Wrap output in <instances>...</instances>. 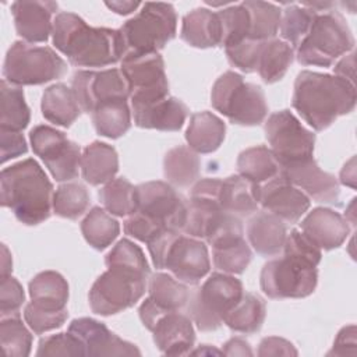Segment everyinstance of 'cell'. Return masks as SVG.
Listing matches in <instances>:
<instances>
[{
    "mask_svg": "<svg viewBox=\"0 0 357 357\" xmlns=\"http://www.w3.org/2000/svg\"><path fill=\"white\" fill-rule=\"evenodd\" d=\"M356 85L344 78L315 71H301L294 81L291 105L314 130L328 128L337 117L353 112Z\"/></svg>",
    "mask_w": 357,
    "mask_h": 357,
    "instance_id": "cell-1",
    "label": "cell"
},
{
    "mask_svg": "<svg viewBox=\"0 0 357 357\" xmlns=\"http://www.w3.org/2000/svg\"><path fill=\"white\" fill-rule=\"evenodd\" d=\"M53 45L75 67H105L121 61L119 29L89 26L74 13H59L53 20Z\"/></svg>",
    "mask_w": 357,
    "mask_h": 357,
    "instance_id": "cell-2",
    "label": "cell"
},
{
    "mask_svg": "<svg viewBox=\"0 0 357 357\" xmlns=\"http://www.w3.org/2000/svg\"><path fill=\"white\" fill-rule=\"evenodd\" d=\"M1 205L10 208L15 218L35 226L49 219L53 209V185L39 163L24 159L0 173Z\"/></svg>",
    "mask_w": 357,
    "mask_h": 357,
    "instance_id": "cell-3",
    "label": "cell"
},
{
    "mask_svg": "<svg viewBox=\"0 0 357 357\" xmlns=\"http://www.w3.org/2000/svg\"><path fill=\"white\" fill-rule=\"evenodd\" d=\"M176 29L177 14L172 4L144 3L141 11L119 29L123 57L158 53L176 36Z\"/></svg>",
    "mask_w": 357,
    "mask_h": 357,
    "instance_id": "cell-4",
    "label": "cell"
},
{
    "mask_svg": "<svg viewBox=\"0 0 357 357\" xmlns=\"http://www.w3.org/2000/svg\"><path fill=\"white\" fill-rule=\"evenodd\" d=\"M353 47L354 38L343 15L335 10L317 11L308 33L296 47V56L303 66L331 67Z\"/></svg>",
    "mask_w": 357,
    "mask_h": 357,
    "instance_id": "cell-5",
    "label": "cell"
},
{
    "mask_svg": "<svg viewBox=\"0 0 357 357\" xmlns=\"http://www.w3.org/2000/svg\"><path fill=\"white\" fill-rule=\"evenodd\" d=\"M211 103L230 123L238 126L261 124L268 114L262 88L252 82H245L234 71H226L215 81L211 91Z\"/></svg>",
    "mask_w": 357,
    "mask_h": 357,
    "instance_id": "cell-6",
    "label": "cell"
},
{
    "mask_svg": "<svg viewBox=\"0 0 357 357\" xmlns=\"http://www.w3.org/2000/svg\"><path fill=\"white\" fill-rule=\"evenodd\" d=\"M244 290L243 283L233 275L215 272L204 284L190 293L187 303L188 317L202 332L220 328L226 314L237 304Z\"/></svg>",
    "mask_w": 357,
    "mask_h": 357,
    "instance_id": "cell-7",
    "label": "cell"
},
{
    "mask_svg": "<svg viewBox=\"0 0 357 357\" xmlns=\"http://www.w3.org/2000/svg\"><path fill=\"white\" fill-rule=\"evenodd\" d=\"M66 61L47 46H33L17 40L7 50L3 77L13 85H42L63 77Z\"/></svg>",
    "mask_w": 357,
    "mask_h": 357,
    "instance_id": "cell-8",
    "label": "cell"
},
{
    "mask_svg": "<svg viewBox=\"0 0 357 357\" xmlns=\"http://www.w3.org/2000/svg\"><path fill=\"white\" fill-rule=\"evenodd\" d=\"M317 283V266L290 255L268 261L259 275L261 290L275 300L304 298L314 293Z\"/></svg>",
    "mask_w": 357,
    "mask_h": 357,
    "instance_id": "cell-9",
    "label": "cell"
},
{
    "mask_svg": "<svg viewBox=\"0 0 357 357\" xmlns=\"http://www.w3.org/2000/svg\"><path fill=\"white\" fill-rule=\"evenodd\" d=\"M264 130L269 149L280 166L312 158L315 134L307 130L290 110L272 113Z\"/></svg>",
    "mask_w": 357,
    "mask_h": 357,
    "instance_id": "cell-10",
    "label": "cell"
},
{
    "mask_svg": "<svg viewBox=\"0 0 357 357\" xmlns=\"http://www.w3.org/2000/svg\"><path fill=\"white\" fill-rule=\"evenodd\" d=\"M146 280L144 276L107 268L89 290L92 312L107 317L132 307L144 296Z\"/></svg>",
    "mask_w": 357,
    "mask_h": 357,
    "instance_id": "cell-11",
    "label": "cell"
},
{
    "mask_svg": "<svg viewBox=\"0 0 357 357\" xmlns=\"http://www.w3.org/2000/svg\"><path fill=\"white\" fill-rule=\"evenodd\" d=\"M33 153L39 156L56 181H70L78 176L81 149L63 131L36 126L29 132Z\"/></svg>",
    "mask_w": 357,
    "mask_h": 357,
    "instance_id": "cell-12",
    "label": "cell"
},
{
    "mask_svg": "<svg viewBox=\"0 0 357 357\" xmlns=\"http://www.w3.org/2000/svg\"><path fill=\"white\" fill-rule=\"evenodd\" d=\"M121 73L130 86L131 105L169 96L165 61L159 53L132 54L121 59Z\"/></svg>",
    "mask_w": 357,
    "mask_h": 357,
    "instance_id": "cell-13",
    "label": "cell"
},
{
    "mask_svg": "<svg viewBox=\"0 0 357 357\" xmlns=\"http://www.w3.org/2000/svg\"><path fill=\"white\" fill-rule=\"evenodd\" d=\"M74 96L85 113H92L99 105L130 98L128 82L119 68L103 71H75L71 82Z\"/></svg>",
    "mask_w": 357,
    "mask_h": 357,
    "instance_id": "cell-14",
    "label": "cell"
},
{
    "mask_svg": "<svg viewBox=\"0 0 357 357\" xmlns=\"http://www.w3.org/2000/svg\"><path fill=\"white\" fill-rule=\"evenodd\" d=\"M137 211L170 230L183 231L188 202L169 183L146 181L135 185Z\"/></svg>",
    "mask_w": 357,
    "mask_h": 357,
    "instance_id": "cell-15",
    "label": "cell"
},
{
    "mask_svg": "<svg viewBox=\"0 0 357 357\" xmlns=\"http://www.w3.org/2000/svg\"><path fill=\"white\" fill-rule=\"evenodd\" d=\"M156 269H167L185 284H198L211 269L206 244L201 238L176 233Z\"/></svg>",
    "mask_w": 357,
    "mask_h": 357,
    "instance_id": "cell-16",
    "label": "cell"
},
{
    "mask_svg": "<svg viewBox=\"0 0 357 357\" xmlns=\"http://www.w3.org/2000/svg\"><path fill=\"white\" fill-rule=\"evenodd\" d=\"M282 174L308 198L322 204H336L340 188L336 177L324 172L314 158L280 166Z\"/></svg>",
    "mask_w": 357,
    "mask_h": 357,
    "instance_id": "cell-17",
    "label": "cell"
},
{
    "mask_svg": "<svg viewBox=\"0 0 357 357\" xmlns=\"http://www.w3.org/2000/svg\"><path fill=\"white\" fill-rule=\"evenodd\" d=\"M259 205L264 211L276 215L284 223H297L310 208V198L294 187L282 172L265 181L259 191Z\"/></svg>",
    "mask_w": 357,
    "mask_h": 357,
    "instance_id": "cell-18",
    "label": "cell"
},
{
    "mask_svg": "<svg viewBox=\"0 0 357 357\" xmlns=\"http://www.w3.org/2000/svg\"><path fill=\"white\" fill-rule=\"evenodd\" d=\"M68 332L82 344L85 356H139L135 344L123 340L105 324L92 318L73 319Z\"/></svg>",
    "mask_w": 357,
    "mask_h": 357,
    "instance_id": "cell-19",
    "label": "cell"
},
{
    "mask_svg": "<svg viewBox=\"0 0 357 357\" xmlns=\"http://www.w3.org/2000/svg\"><path fill=\"white\" fill-rule=\"evenodd\" d=\"M54 1H14L11 13L17 33L29 43H42L53 31L52 15L57 11Z\"/></svg>",
    "mask_w": 357,
    "mask_h": 357,
    "instance_id": "cell-20",
    "label": "cell"
},
{
    "mask_svg": "<svg viewBox=\"0 0 357 357\" xmlns=\"http://www.w3.org/2000/svg\"><path fill=\"white\" fill-rule=\"evenodd\" d=\"M301 233L319 250L340 247L350 233L349 222L333 209L318 206L300 223Z\"/></svg>",
    "mask_w": 357,
    "mask_h": 357,
    "instance_id": "cell-21",
    "label": "cell"
},
{
    "mask_svg": "<svg viewBox=\"0 0 357 357\" xmlns=\"http://www.w3.org/2000/svg\"><path fill=\"white\" fill-rule=\"evenodd\" d=\"M131 107L137 127L159 131H178L188 114V107L173 96L131 105Z\"/></svg>",
    "mask_w": 357,
    "mask_h": 357,
    "instance_id": "cell-22",
    "label": "cell"
},
{
    "mask_svg": "<svg viewBox=\"0 0 357 357\" xmlns=\"http://www.w3.org/2000/svg\"><path fill=\"white\" fill-rule=\"evenodd\" d=\"M152 333L156 347L166 356L190 354L195 342L191 318L180 311L165 314L156 322Z\"/></svg>",
    "mask_w": 357,
    "mask_h": 357,
    "instance_id": "cell-23",
    "label": "cell"
},
{
    "mask_svg": "<svg viewBox=\"0 0 357 357\" xmlns=\"http://www.w3.org/2000/svg\"><path fill=\"white\" fill-rule=\"evenodd\" d=\"M287 236L286 223L266 211H257L247 223V237L251 247L262 257L278 255Z\"/></svg>",
    "mask_w": 357,
    "mask_h": 357,
    "instance_id": "cell-24",
    "label": "cell"
},
{
    "mask_svg": "<svg viewBox=\"0 0 357 357\" xmlns=\"http://www.w3.org/2000/svg\"><path fill=\"white\" fill-rule=\"evenodd\" d=\"M261 184L254 183L240 174L229 176L222 180L220 208L238 218L250 216L257 212L259 205Z\"/></svg>",
    "mask_w": 357,
    "mask_h": 357,
    "instance_id": "cell-25",
    "label": "cell"
},
{
    "mask_svg": "<svg viewBox=\"0 0 357 357\" xmlns=\"http://www.w3.org/2000/svg\"><path fill=\"white\" fill-rule=\"evenodd\" d=\"M180 38L192 47L220 46V22L218 14L208 8H195L184 15Z\"/></svg>",
    "mask_w": 357,
    "mask_h": 357,
    "instance_id": "cell-26",
    "label": "cell"
},
{
    "mask_svg": "<svg viewBox=\"0 0 357 357\" xmlns=\"http://www.w3.org/2000/svg\"><path fill=\"white\" fill-rule=\"evenodd\" d=\"M119 172V156L112 145L93 141L81 155V173L91 185L106 184Z\"/></svg>",
    "mask_w": 357,
    "mask_h": 357,
    "instance_id": "cell-27",
    "label": "cell"
},
{
    "mask_svg": "<svg viewBox=\"0 0 357 357\" xmlns=\"http://www.w3.org/2000/svg\"><path fill=\"white\" fill-rule=\"evenodd\" d=\"M226 126L222 119L211 112L195 113L185 131L188 146L197 153H212L223 142Z\"/></svg>",
    "mask_w": 357,
    "mask_h": 357,
    "instance_id": "cell-28",
    "label": "cell"
},
{
    "mask_svg": "<svg viewBox=\"0 0 357 357\" xmlns=\"http://www.w3.org/2000/svg\"><path fill=\"white\" fill-rule=\"evenodd\" d=\"M40 109L47 121L60 127H70L82 112L73 89L64 84H54L45 89Z\"/></svg>",
    "mask_w": 357,
    "mask_h": 357,
    "instance_id": "cell-29",
    "label": "cell"
},
{
    "mask_svg": "<svg viewBox=\"0 0 357 357\" xmlns=\"http://www.w3.org/2000/svg\"><path fill=\"white\" fill-rule=\"evenodd\" d=\"M31 303L45 310H64L68 300V283L54 271H43L33 276L28 286Z\"/></svg>",
    "mask_w": 357,
    "mask_h": 357,
    "instance_id": "cell-30",
    "label": "cell"
},
{
    "mask_svg": "<svg viewBox=\"0 0 357 357\" xmlns=\"http://www.w3.org/2000/svg\"><path fill=\"white\" fill-rule=\"evenodd\" d=\"M201 160L190 146L172 148L163 159V174L170 185L184 188L199 177Z\"/></svg>",
    "mask_w": 357,
    "mask_h": 357,
    "instance_id": "cell-31",
    "label": "cell"
},
{
    "mask_svg": "<svg viewBox=\"0 0 357 357\" xmlns=\"http://www.w3.org/2000/svg\"><path fill=\"white\" fill-rule=\"evenodd\" d=\"M265 315V301L257 294L243 293L237 304L226 314L223 324L233 332L251 335L262 328Z\"/></svg>",
    "mask_w": 357,
    "mask_h": 357,
    "instance_id": "cell-32",
    "label": "cell"
},
{
    "mask_svg": "<svg viewBox=\"0 0 357 357\" xmlns=\"http://www.w3.org/2000/svg\"><path fill=\"white\" fill-rule=\"evenodd\" d=\"M294 59V49L284 40L273 38L261 45L257 71L264 82L273 84L282 79Z\"/></svg>",
    "mask_w": 357,
    "mask_h": 357,
    "instance_id": "cell-33",
    "label": "cell"
},
{
    "mask_svg": "<svg viewBox=\"0 0 357 357\" xmlns=\"http://www.w3.org/2000/svg\"><path fill=\"white\" fill-rule=\"evenodd\" d=\"M237 170L240 176L261 184L276 177L280 173V165L269 148L259 145L238 155Z\"/></svg>",
    "mask_w": 357,
    "mask_h": 357,
    "instance_id": "cell-34",
    "label": "cell"
},
{
    "mask_svg": "<svg viewBox=\"0 0 357 357\" xmlns=\"http://www.w3.org/2000/svg\"><path fill=\"white\" fill-rule=\"evenodd\" d=\"M91 116L96 132L106 138H120L131 127V110L127 100L102 103Z\"/></svg>",
    "mask_w": 357,
    "mask_h": 357,
    "instance_id": "cell-35",
    "label": "cell"
},
{
    "mask_svg": "<svg viewBox=\"0 0 357 357\" xmlns=\"http://www.w3.org/2000/svg\"><path fill=\"white\" fill-rule=\"evenodd\" d=\"M0 130L21 132L24 128H26L31 119L29 107L25 103L22 89L3 79L0 84Z\"/></svg>",
    "mask_w": 357,
    "mask_h": 357,
    "instance_id": "cell-36",
    "label": "cell"
},
{
    "mask_svg": "<svg viewBox=\"0 0 357 357\" xmlns=\"http://www.w3.org/2000/svg\"><path fill=\"white\" fill-rule=\"evenodd\" d=\"M81 233L91 247L105 250L117 238L120 225L103 208L93 206L81 222Z\"/></svg>",
    "mask_w": 357,
    "mask_h": 357,
    "instance_id": "cell-37",
    "label": "cell"
},
{
    "mask_svg": "<svg viewBox=\"0 0 357 357\" xmlns=\"http://www.w3.org/2000/svg\"><path fill=\"white\" fill-rule=\"evenodd\" d=\"M148 291L149 297L167 311H180L187 305L190 298V290L185 283L162 272L151 276Z\"/></svg>",
    "mask_w": 357,
    "mask_h": 357,
    "instance_id": "cell-38",
    "label": "cell"
},
{
    "mask_svg": "<svg viewBox=\"0 0 357 357\" xmlns=\"http://www.w3.org/2000/svg\"><path fill=\"white\" fill-rule=\"evenodd\" d=\"M243 6L250 14L248 39L259 42L273 39L280 26L282 10L272 3L258 0L243 1Z\"/></svg>",
    "mask_w": 357,
    "mask_h": 357,
    "instance_id": "cell-39",
    "label": "cell"
},
{
    "mask_svg": "<svg viewBox=\"0 0 357 357\" xmlns=\"http://www.w3.org/2000/svg\"><path fill=\"white\" fill-rule=\"evenodd\" d=\"M99 201L110 215L130 216L137 212L135 187L124 177L107 181L99 190Z\"/></svg>",
    "mask_w": 357,
    "mask_h": 357,
    "instance_id": "cell-40",
    "label": "cell"
},
{
    "mask_svg": "<svg viewBox=\"0 0 357 357\" xmlns=\"http://www.w3.org/2000/svg\"><path fill=\"white\" fill-rule=\"evenodd\" d=\"M252 252L244 237H238L212 247V259L218 271L229 275H241L251 262Z\"/></svg>",
    "mask_w": 357,
    "mask_h": 357,
    "instance_id": "cell-41",
    "label": "cell"
},
{
    "mask_svg": "<svg viewBox=\"0 0 357 357\" xmlns=\"http://www.w3.org/2000/svg\"><path fill=\"white\" fill-rule=\"evenodd\" d=\"M106 266L109 269H119L132 275L149 276V265L142 250L128 238H121L106 255Z\"/></svg>",
    "mask_w": 357,
    "mask_h": 357,
    "instance_id": "cell-42",
    "label": "cell"
},
{
    "mask_svg": "<svg viewBox=\"0 0 357 357\" xmlns=\"http://www.w3.org/2000/svg\"><path fill=\"white\" fill-rule=\"evenodd\" d=\"M91 204V195L81 183L61 184L53 194V212L66 219H78Z\"/></svg>",
    "mask_w": 357,
    "mask_h": 357,
    "instance_id": "cell-43",
    "label": "cell"
},
{
    "mask_svg": "<svg viewBox=\"0 0 357 357\" xmlns=\"http://www.w3.org/2000/svg\"><path fill=\"white\" fill-rule=\"evenodd\" d=\"M315 15L317 11L305 6H287L283 10L279 26L280 36L283 38L282 40L287 42L293 49H296L308 33Z\"/></svg>",
    "mask_w": 357,
    "mask_h": 357,
    "instance_id": "cell-44",
    "label": "cell"
},
{
    "mask_svg": "<svg viewBox=\"0 0 357 357\" xmlns=\"http://www.w3.org/2000/svg\"><path fill=\"white\" fill-rule=\"evenodd\" d=\"M216 14L220 22V46L230 47L248 38L250 14L243 3L223 8Z\"/></svg>",
    "mask_w": 357,
    "mask_h": 357,
    "instance_id": "cell-45",
    "label": "cell"
},
{
    "mask_svg": "<svg viewBox=\"0 0 357 357\" xmlns=\"http://www.w3.org/2000/svg\"><path fill=\"white\" fill-rule=\"evenodd\" d=\"M0 340L4 353L10 357H26L31 353L32 335L20 319V315L1 318Z\"/></svg>",
    "mask_w": 357,
    "mask_h": 357,
    "instance_id": "cell-46",
    "label": "cell"
},
{
    "mask_svg": "<svg viewBox=\"0 0 357 357\" xmlns=\"http://www.w3.org/2000/svg\"><path fill=\"white\" fill-rule=\"evenodd\" d=\"M67 318H68L67 308L53 311V310L40 308L33 303H28L24 308V319L26 325L36 335H42L45 332L60 328Z\"/></svg>",
    "mask_w": 357,
    "mask_h": 357,
    "instance_id": "cell-47",
    "label": "cell"
},
{
    "mask_svg": "<svg viewBox=\"0 0 357 357\" xmlns=\"http://www.w3.org/2000/svg\"><path fill=\"white\" fill-rule=\"evenodd\" d=\"M38 357H49V356H85L82 344L70 333H56L46 336L39 340Z\"/></svg>",
    "mask_w": 357,
    "mask_h": 357,
    "instance_id": "cell-48",
    "label": "cell"
},
{
    "mask_svg": "<svg viewBox=\"0 0 357 357\" xmlns=\"http://www.w3.org/2000/svg\"><path fill=\"white\" fill-rule=\"evenodd\" d=\"M261 45H262V42L247 38L234 46L225 47V52H226L227 60L231 66L237 67L243 73L250 74V73L257 71Z\"/></svg>",
    "mask_w": 357,
    "mask_h": 357,
    "instance_id": "cell-49",
    "label": "cell"
},
{
    "mask_svg": "<svg viewBox=\"0 0 357 357\" xmlns=\"http://www.w3.org/2000/svg\"><path fill=\"white\" fill-rule=\"evenodd\" d=\"M284 255L294 257L297 259L305 261L314 266H318L321 262V250L310 240L307 238L301 230L293 229L287 236L283 245Z\"/></svg>",
    "mask_w": 357,
    "mask_h": 357,
    "instance_id": "cell-50",
    "label": "cell"
},
{
    "mask_svg": "<svg viewBox=\"0 0 357 357\" xmlns=\"http://www.w3.org/2000/svg\"><path fill=\"white\" fill-rule=\"evenodd\" d=\"M25 301L24 289L20 282L10 276H4L0 280V317L20 315V308Z\"/></svg>",
    "mask_w": 357,
    "mask_h": 357,
    "instance_id": "cell-51",
    "label": "cell"
},
{
    "mask_svg": "<svg viewBox=\"0 0 357 357\" xmlns=\"http://www.w3.org/2000/svg\"><path fill=\"white\" fill-rule=\"evenodd\" d=\"M220 185L222 180L216 177H205L198 180L190 194V204L208 208V209H220Z\"/></svg>",
    "mask_w": 357,
    "mask_h": 357,
    "instance_id": "cell-52",
    "label": "cell"
},
{
    "mask_svg": "<svg viewBox=\"0 0 357 357\" xmlns=\"http://www.w3.org/2000/svg\"><path fill=\"white\" fill-rule=\"evenodd\" d=\"M165 229L166 227L162 226L159 222L138 211L124 220V233L146 244Z\"/></svg>",
    "mask_w": 357,
    "mask_h": 357,
    "instance_id": "cell-53",
    "label": "cell"
},
{
    "mask_svg": "<svg viewBox=\"0 0 357 357\" xmlns=\"http://www.w3.org/2000/svg\"><path fill=\"white\" fill-rule=\"evenodd\" d=\"M0 151L1 163H6L7 160L25 155L28 152L26 141L20 131L0 130Z\"/></svg>",
    "mask_w": 357,
    "mask_h": 357,
    "instance_id": "cell-54",
    "label": "cell"
},
{
    "mask_svg": "<svg viewBox=\"0 0 357 357\" xmlns=\"http://www.w3.org/2000/svg\"><path fill=\"white\" fill-rule=\"evenodd\" d=\"M257 354L259 357H268V356H297V350L294 346L282 337L278 336H269L264 337L258 346Z\"/></svg>",
    "mask_w": 357,
    "mask_h": 357,
    "instance_id": "cell-55",
    "label": "cell"
},
{
    "mask_svg": "<svg viewBox=\"0 0 357 357\" xmlns=\"http://www.w3.org/2000/svg\"><path fill=\"white\" fill-rule=\"evenodd\" d=\"M356 325L351 324L339 331L328 356H356Z\"/></svg>",
    "mask_w": 357,
    "mask_h": 357,
    "instance_id": "cell-56",
    "label": "cell"
},
{
    "mask_svg": "<svg viewBox=\"0 0 357 357\" xmlns=\"http://www.w3.org/2000/svg\"><path fill=\"white\" fill-rule=\"evenodd\" d=\"M138 312H139V318H141V322L144 324V326H145L148 331L152 332V329L155 328L156 322H158L165 314H167V312H170V311H167V310L159 307L151 297H148V298H145V301L139 305Z\"/></svg>",
    "mask_w": 357,
    "mask_h": 357,
    "instance_id": "cell-57",
    "label": "cell"
},
{
    "mask_svg": "<svg viewBox=\"0 0 357 357\" xmlns=\"http://www.w3.org/2000/svg\"><path fill=\"white\" fill-rule=\"evenodd\" d=\"M222 353L226 356H252V350L248 344L241 337H231L223 344Z\"/></svg>",
    "mask_w": 357,
    "mask_h": 357,
    "instance_id": "cell-58",
    "label": "cell"
},
{
    "mask_svg": "<svg viewBox=\"0 0 357 357\" xmlns=\"http://www.w3.org/2000/svg\"><path fill=\"white\" fill-rule=\"evenodd\" d=\"M333 70L335 75L354 84V52H350L347 56H343L333 67Z\"/></svg>",
    "mask_w": 357,
    "mask_h": 357,
    "instance_id": "cell-59",
    "label": "cell"
},
{
    "mask_svg": "<svg viewBox=\"0 0 357 357\" xmlns=\"http://www.w3.org/2000/svg\"><path fill=\"white\" fill-rule=\"evenodd\" d=\"M354 158H351L342 169L340 172V183L344 185H349L351 188L356 187V166H354Z\"/></svg>",
    "mask_w": 357,
    "mask_h": 357,
    "instance_id": "cell-60",
    "label": "cell"
},
{
    "mask_svg": "<svg viewBox=\"0 0 357 357\" xmlns=\"http://www.w3.org/2000/svg\"><path fill=\"white\" fill-rule=\"evenodd\" d=\"M106 6L120 15H127V14H131L141 4L137 1H112V3H106Z\"/></svg>",
    "mask_w": 357,
    "mask_h": 357,
    "instance_id": "cell-61",
    "label": "cell"
},
{
    "mask_svg": "<svg viewBox=\"0 0 357 357\" xmlns=\"http://www.w3.org/2000/svg\"><path fill=\"white\" fill-rule=\"evenodd\" d=\"M11 266H13L11 254L8 248L4 244H1V278L11 275V269H13Z\"/></svg>",
    "mask_w": 357,
    "mask_h": 357,
    "instance_id": "cell-62",
    "label": "cell"
},
{
    "mask_svg": "<svg viewBox=\"0 0 357 357\" xmlns=\"http://www.w3.org/2000/svg\"><path fill=\"white\" fill-rule=\"evenodd\" d=\"M190 354H223V353L222 350H216L208 344H202V347H199L198 350L190 351Z\"/></svg>",
    "mask_w": 357,
    "mask_h": 357,
    "instance_id": "cell-63",
    "label": "cell"
}]
</instances>
